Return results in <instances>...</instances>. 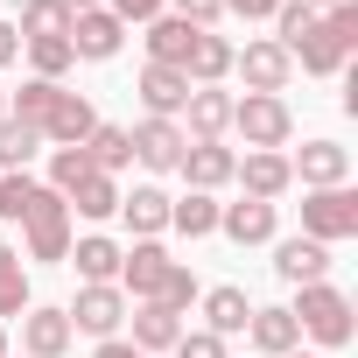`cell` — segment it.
Masks as SVG:
<instances>
[{
    "instance_id": "b9f144b4",
    "label": "cell",
    "mask_w": 358,
    "mask_h": 358,
    "mask_svg": "<svg viewBox=\"0 0 358 358\" xmlns=\"http://www.w3.org/2000/svg\"><path fill=\"white\" fill-rule=\"evenodd\" d=\"M0 120H8V85H0Z\"/></svg>"
},
{
    "instance_id": "ba28073f",
    "label": "cell",
    "mask_w": 358,
    "mask_h": 358,
    "mask_svg": "<svg viewBox=\"0 0 358 358\" xmlns=\"http://www.w3.org/2000/svg\"><path fill=\"white\" fill-rule=\"evenodd\" d=\"M232 71L246 78V92H288V78H295V64H288V50L267 36V43H246V50H232Z\"/></svg>"
},
{
    "instance_id": "ffe728a7",
    "label": "cell",
    "mask_w": 358,
    "mask_h": 358,
    "mask_svg": "<svg viewBox=\"0 0 358 358\" xmlns=\"http://www.w3.org/2000/svg\"><path fill=\"white\" fill-rule=\"evenodd\" d=\"M134 316V351H176V337H183V316L176 309H162V302H141V309H127Z\"/></svg>"
},
{
    "instance_id": "5b68a950",
    "label": "cell",
    "mask_w": 358,
    "mask_h": 358,
    "mask_svg": "<svg viewBox=\"0 0 358 358\" xmlns=\"http://www.w3.org/2000/svg\"><path fill=\"white\" fill-rule=\"evenodd\" d=\"M302 239H316V246L358 239V190H351V183H337V190H309V197H302Z\"/></svg>"
},
{
    "instance_id": "2e32d148",
    "label": "cell",
    "mask_w": 358,
    "mask_h": 358,
    "mask_svg": "<svg viewBox=\"0 0 358 358\" xmlns=\"http://www.w3.org/2000/svg\"><path fill=\"white\" fill-rule=\"evenodd\" d=\"M22 344H29V358H64L78 344V330L64 309H22Z\"/></svg>"
},
{
    "instance_id": "74e56055",
    "label": "cell",
    "mask_w": 358,
    "mask_h": 358,
    "mask_svg": "<svg viewBox=\"0 0 358 358\" xmlns=\"http://www.w3.org/2000/svg\"><path fill=\"white\" fill-rule=\"evenodd\" d=\"M15 57H22V36H15V22H0V71H8Z\"/></svg>"
},
{
    "instance_id": "3957f363",
    "label": "cell",
    "mask_w": 358,
    "mask_h": 358,
    "mask_svg": "<svg viewBox=\"0 0 358 358\" xmlns=\"http://www.w3.org/2000/svg\"><path fill=\"white\" fill-rule=\"evenodd\" d=\"M288 316H295V330H302V337H316L323 351H344V344L358 337V323H351V295H344V288H330V281H309V288H302V302H295Z\"/></svg>"
},
{
    "instance_id": "83f0119b",
    "label": "cell",
    "mask_w": 358,
    "mask_h": 358,
    "mask_svg": "<svg viewBox=\"0 0 358 358\" xmlns=\"http://www.w3.org/2000/svg\"><path fill=\"white\" fill-rule=\"evenodd\" d=\"M85 155H92L99 176H120V169L134 162V141H127V127H92V134H85Z\"/></svg>"
},
{
    "instance_id": "484cf974",
    "label": "cell",
    "mask_w": 358,
    "mask_h": 358,
    "mask_svg": "<svg viewBox=\"0 0 358 358\" xmlns=\"http://www.w3.org/2000/svg\"><path fill=\"white\" fill-rule=\"evenodd\" d=\"M120 253H127L120 239L92 232V239H78V246H71L64 260H78V274H85V281H120Z\"/></svg>"
},
{
    "instance_id": "d590c367",
    "label": "cell",
    "mask_w": 358,
    "mask_h": 358,
    "mask_svg": "<svg viewBox=\"0 0 358 358\" xmlns=\"http://www.w3.org/2000/svg\"><path fill=\"white\" fill-rule=\"evenodd\" d=\"M106 8H113V15H120V22L134 29V22H155V15L169 8V0H106Z\"/></svg>"
},
{
    "instance_id": "d6a6232c",
    "label": "cell",
    "mask_w": 358,
    "mask_h": 358,
    "mask_svg": "<svg viewBox=\"0 0 358 358\" xmlns=\"http://www.w3.org/2000/svg\"><path fill=\"white\" fill-rule=\"evenodd\" d=\"M85 176H92V155H85V148H57V155H50V190H57V197H71Z\"/></svg>"
},
{
    "instance_id": "60d3db41",
    "label": "cell",
    "mask_w": 358,
    "mask_h": 358,
    "mask_svg": "<svg viewBox=\"0 0 358 358\" xmlns=\"http://www.w3.org/2000/svg\"><path fill=\"white\" fill-rule=\"evenodd\" d=\"M71 8H106V0H71Z\"/></svg>"
},
{
    "instance_id": "ab89813d",
    "label": "cell",
    "mask_w": 358,
    "mask_h": 358,
    "mask_svg": "<svg viewBox=\"0 0 358 358\" xmlns=\"http://www.w3.org/2000/svg\"><path fill=\"white\" fill-rule=\"evenodd\" d=\"M302 8H316V15H323V8H344V0H302Z\"/></svg>"
},
{
    "instance_id": "cb8c5ba5",
    "label": "cell",
    "mask_w": 358,
    "mask_h": 358,
    "mask_svg": "<svg viewBox=\"0 0 358 358\" xmlns=\"http://www.w3.org/2000/svg\"><path fill=\"white\" fill-rule=\"evenodd\" d=\"M246 316H253L246 288H232V281H225V288H211V295H204V330H211V337H239V330H246Z\"/></svg>"
},
{
    "instance_id": "30bf717a",
    "label": "cell",
    "mask_w": 358,
    "mask_h": 358,
    "mask_svg": "<svg viewBox=\"0 0 358 358\" xmlns=\"http://www.w3.org/2000/svg\"><path fill=\"white\" fill-rule=\"evenodd\" d=\"M176 169H183V183H190V190H204V197H211V190H225V183H232L239 155H232L225 141H190Z\"/></svg>"
},
{
    "instance_id": "f546056e",
    "label": "cell",
    "mask_w": 358,
    "mask_h": 358,
    "mask_svg": "<svg viewBox=\"0 0 358 358\" xmlns=\"http://www.w3.org/2000/svg\"><path fill=\"white\" fill-rule=\"evenodd\" d=\"M64 204H71L78 218H113V211H120V183H113V176H99V169H92V176H85V183H78V190H71Z\"/></svg>"
},
{
    "instance_id": "7402d4cb",
    "label": "cell",
    "mask_w": 358,
    "mask_h": 358,
    "mask_svg": "<svg viewBox=\"0 0 358 358\" xmlns=\"http://www.w3.org/2000/svg\"><path fill=\"white\" fill-rule=\"evenodd\" d=\"M246 337H253V351H267V358H288V351L302 344V330H295L288 309H253V316H246Z\"/></svg>"
},
{
    "instance_id": "603a6c76",
    "label": "cell",
    "mask_w": 358,
    "mask_h": 358,
    "mask_svg": "<svg viewBox=\"0 0 358 358\" xmlns=\"http://www.w3.org/2000/svg\"><path fill=\"white\" fill-rule=\"evenodd\" d=\"M232 176L246 183V197H260V204H274V197L295 183V176H288V155H246Z\"/></svg>"
},
{
    "instance_id": "ee69618b",
    "label": "cell",
    "mask_w": 358,
    "mask_h": 358,
    "mask_svg": "<svg viewBox=\"0 0 358 358\" xmlns=\"http://www.w3.org/2000/svg\"><path fill=\"white\" fill-rule=\"evenodd\" d=\"M288 358H309V351H302V344H295V351H288Z\"/></svg>"
},
{
    "instance_id": "f1b7e54d",
    "label": "cell",
    "mask_w": 358,
    "mask_h": 358,
    "mask_svg": "<svg viewBox=\"0 0 358 358\" xmlns=\"http://www.w3.org/2000/svg\"><path fill=\"white\" fill-rule=\"evenodd\" d=\"M36 148H43V134H36V127H22V120H0V176H29Z\"/></svg>"
},
{
    "instance_id": "d4e9b609",
    "label": "cell",
    "mask_w": 358,
    "mask_h": 358,
    "mask_svg": "<svg viewBox=\"0 0 358 358\" xmlns=\"http://www.w3.org/2000/svg\"><path fill=\"white\" fill-rule=\"evenodd\" d=\"M120 218L134 225V239H155V232H169V197L155 183H141L134 197H120Z\"/></svg>"
},
{
    "instance_id": "f35d334b",
    "label": "cell",
    "mask_w": 358,
    "mask_h": 358,
    "mask_svg": "<svg viewBox=\"0 0 358 358\" xmlns=\"http://www.w3.org/2000/svg\"><path fill=\"white\" fill-rule=\"evenodd\" d=\"M92 358H148V351H134V344H120V337H106V344H99Z\"/></svg>"
},
{
    "instance_id": "e0dca14e",
    "label": "cell",
    "mask_w": 358,
    "mask_h": 358,
    "mask_svg": "<svg viewBox=\"0 0 358 358\" xmlns=\"http://www.w3.org/2000/svg\"><path fill=\"white\" fill-rule=\"evenodd\" d=\"M274 274H281V281H295V288H309V281H323V274H330V246H316V239H302V232H295V239H281V246H274Z\"/></svg>"
},
{
    "instance_id": "7bdbcfd3",
    "label": "cell",
    "mask_w": 358,
    "mask_h": 358,
    "mask_svg": "<svg viewBox=\"0 0 358 358\" xmlns=\"http://www.w3.org/2000/svg\"><path fill=\"white\" fill-rule=\"evenodd\" d=\"M0 358H8V323H0Z\"/></svg>"
},
{
    "instance_id": "8fae6325",
    "label": "cell",
    "mask_w": 358,
    "mask_h": 358,
    "mask_svg": "<svg viewBox=\"0 0 358 358\" xmlns=\"http://www.w3.org/2000/svg\"><path fill=\"white\" fill-rule=\"evenodd\" d=\"M288 176H295L302 190H337L344 176H351V155L337 141H302V155L288 162Z\"/></svg>"
},
{
    "instance_id": "8d00e7d4",
    "label": "cell",
    "mask_w": 358,
    "mask_h": 358,
    "mask_svg": "<svg viewBox=\"0 0 358 358\" xmlns=\"http://www.w3.org/2000/svg\"><path fill=\"white\" fill-rule=\"evenodd\" d=\"M281 0H225V15H246V22H274Z\"/></svg>"
},
{
    "instance_id": "6da1fadb",
    "label": "cell",
    "mask_w": 358,
    "mask_h": 358,
    "mask_svg": "<svg viewBox=\"0 0 358 358\" xmlns=\"http://www.w3.org/2000/svg\"><path fill=\"white\" fill-rule=\"evenodd\" d=\"M120 288H134L141 302H162V309H176V316L197 302V274H190L183 260H169L155 239H134V246L120 253Z\"/></svg>"
},
{
    "instance_id": "4dcf8cb0",
    "label": "cell",
    "mask_w": 358,
    "mask_h": 358,
    "mask_svg": "<svg viewBox=\"0 0 358 358\" xmlns=\"http://www.w3.org/2000/svg\"><path fill=\"white\" fill-rule=\"evenodd\" d=\"M29 309V267H22V246H0V323Z\"/></svg>"
},
{
    "instance_id": "1f68e13d",
    "label": "cell",
    "mask_w": 358,
    "mask_h": 358,
    "mask_svg": "<svg viewBox=\"0 0 358 358\" xmlns=\"http://www.w3.org/2000/svg\"><path fill=\"white\" fill-rule=\"evenodd\" d=\"M22 50H29V71H36V78H43V85H64V71H71V64H78V57H71V43H64V36H57V43H22Z\"/></svg>"
},
{
    "instance_id": "52a82bcc",
    "label": "cell",
    "mask_w": 358,
    "mask_h": 358,
    "mask_svg": "<svg viewBox=\"0 0 358 358\" xmlns=\"http://www.w3.org/2000/svg\"><path fill=\"white\" fill-rule=\"evenodd\" d=\"M64 43H71V57H85V64H106V57H120V43H127V22H120L113 8H78Z\"/></svg>"
},
{
    "instance_id": "5bb4252c",
    "label": "cell",
    "mask_w": 358,
    "mask_h": 358,
    "mask_svg": "<svg viewBox=\"0 0 358 358\" xmlns=\"http://www.w3.org/2000/svg\"><path fill=\"white\" fill-rule=\"evenodd\" d=\"M183 113H190L183 141H225V134H232V92H218V85H197Z\"/></svg>"
},
{
    "instance_id": "836d02e7",
    "label": "cell",
    "mask_w": 358,
    "mask_h": 358,
    "mask_svg": "<svg viewBox=\"0 0 358 358\" xmlns=\"http://www.w3.org/2000/svg\"><path fill=\"white\" fill-rule=\"evenodd\" d=\"M176 358H225V337H211V330H183V337H176Z\"/></svg>"
},
{
    "instance_id": "277c9868",
    "label": "cell",
    "mask_w": 358,
    "mask_h": 358,
    "mask_svg": "<svg viewBox=\"0 0 358 358\" xmlns=\"http://www.w3.org/2000/svg\"><path fill=\"white\" fill-rule=\"evenodd\" d=\"M232 134H239L253 155H281L288 134H295V113H288V99H274V92H246V99H232Z\"/></svg>"
},
{
    "instance_id": "4fadbf2b",
    "label": "cell",
    "mask_w": 358,
    "mask_h": 358,
    "mask_svg": "<svg viewBox=\"0 0 358 358\" xmlns=\"http://www.w3.org/2000/svg\"><path fill=\"white\" fill-rule=\"evenodd\" d=\"M127 141H134V162H148V169H176L190 148L176 120H141V127H127Z\"/></svg>"
},
{
    "instance_id": "d6986e66",
    "label": "cell",
    "mask_w": 358,
    "mask_h": 358,
    "mask_svg": "<svg viewBox=\"0 0 358 358\" xmlns=\"http://www.w3.org/2000/svg\"><path fill=\"white\" fill-rule=\"evenodd\" d=\"M71 0H22V15H15V36L22 43H57V36H71Z\"/></svg>"
},
{
    "instance_id": "e575fe53",
    "label": "cell",
    "mask_w": 358,
    "mask_h": 358,
    "mask_svg": "<svg viewBox=\"0 0 358 358\" xmlns=\"http://www.w3.org/2000/svg\"><path fill=\"white\" fill-rule=\"evenodd\" d=\"M176 15H183L190 29H218V15H225V0H169Z\"/></svg>"
},
{
    "instance_id": "9a60e30c",
    "label": "cell",
    "mask_w": 358,
    "mask_h": 358,
    "mask_svg": "<svg viewBox=\"0 0 358 358\" xmlns=\"http://www.w3.org/2000/svg\"><path fill=\"white\" fill-rule=\"evenodd\" d=\"M218 232H225L232 246H267V239H274V204H260V197L218 204Z\"/></svg>"
},
{
    "instance_id": "7a4b0ae2",
    "label": "cell",
    "mask_w": 358,
    "mask_h": 358,
    "mask_svg": "<svg viewBox=\"0 0 358 358\" xmlns=\"http://www.w3.org/2000/svg\"><path fill=\"white\" fill-rule=\"evenodd\" d=\"M358 50V0H344V8H323L309 22V36L288 43V64H302L309 78H337Z\"/></svg>"
},
{
    "instance_id": "9c48e42d",
    "label": "cell",
    "mask_w": 358,
    "mask_h": 358,
    "mask_svg": "<svg viewBox=\"0 0 358 358\" xmlns=\"http://www.w3.org/2000/svg\"><path fill=\"white\" fill-rule=\"evenodd\" d=\"M92 127H99V113H92V99H85V92H57L36 134H43L50 148H85V134H92Z\"/></svg>"
},
{
    "instance_id": "44dd1931",
    "label": "cell",
    "mask_w": 358,
    "mask_h": 358,
    "mask_svg": "<svg viewBox=\"0 0 358 358\" xmlns=\"http://www.w3.org/2000/svg\"><path fill=\"white\" fill-rule=\"evenodd\" d=\"M183 78H190V85H225V78H232V43H225L218 29H204V36L190 43V57H183Z\"/></svg>"
},
{
    "instance_id": "8992f818",
    "label": "cell",
    "mask_w": 358,
    "mask_h": 358,
    "mask_svg": "<svg viewBox=\"0 0 358 358\" xmlns=\"http://www.w3.org/2000/svg\"><path fill=\"white\" fill-rule=\"evenodd\" d=\"M64 316H71V330H85V337H99V344H106V337L127 323V288H120V281H85V288H78V302H71Z\"/></svg>"
},
{
    "instance_id": "7c38bea8",
    "label": "cell",
    "mask_w": 358,
    "mask_h": 358,
    "mask_svg": "<svg viewBox=\"0 0 358 358\" xmlns=\"http://www.w3.org/2000/svg\"><path fill=\"white\" fill-rule=\"evenodd\" d=\"M134 92H141V106H148V120H176V113L190 106V92H197V85H190L183 71H169V64H148Z\"/></svg>"
},
{
    "instance_id": "ac0fdd59",
    "label": "cell",
    "mask_w": 358,
    "mask_h": 358,
    "mask_svg": "<svg viewBox=\"0 0 358 358\" xmlns=\"http://www.w3.org/2000/svg\"><path fill=\"white\" fill-rule=\"evenodd\" d=\"M204 29H190L183 15H155L148 22V64H169V71H183V57H190V43H197Z\"/></svg>"
},
{
    "instance_id": "4316f807",
    "label": "cell",
    "mask_w": 358,
    "mask_h": 358,
    "mask_svg": "<svg viewBox=\"0 0 358 358\" xmlns=\"http://www.w3.org/2000/svg\"><path fill=\"white\" fill-rule=\"evenodd\" d=\"M169 225L183 232V239H204V232H218V197H204V190H190V197H169Z\"/></svg>"
}]
</instances>
